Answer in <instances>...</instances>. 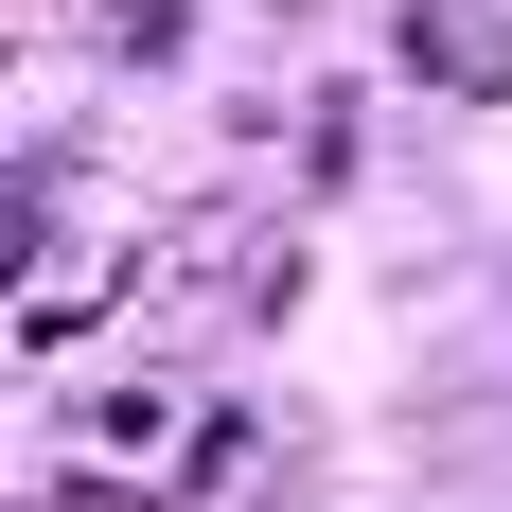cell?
Masks as SVG:
<instances>
[{
	"instance_id": "cell-1",
	"label": "cell",
	"mask_w": 512,
	"mask_h": 512,
	"mask_svg": "<svg viewBox=\"0 0 512 512\" xmlns=\"http://www.w3.org/2000/svg\"><path fill=\"white\" fill-rule=\"evenodd\" d=\"M407 71L424 89H512V18L495 0H407Z\"/></svg>"
},
{
	"instance_id": "cell-2",
	"label": "cell",
	"mask_w": 512,
	"mask_h": 512,
	"mask_svg": "<svg viewBox=\"0 0 512 512\" xmlns=\"http://www.w3.org/2000/svg\"><path fill=\"white\" fill-rule=\"evenodd\" d=\"M18 512H159V495H142L124 460H106V477H53V495H18Z\"/></svg>"
}]
</instances>
